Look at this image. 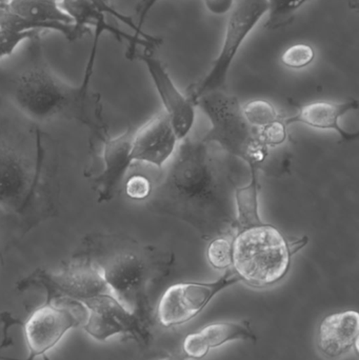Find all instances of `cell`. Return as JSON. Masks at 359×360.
<instances>
[{"label": "cell", "mask_w": 359, "mask_h": 360, "mask_svg": "<svg viewBox=\"0 0 359 360\" xmlns=\"http://www.w3.org/2000/svg\"><path fill=\"white\" fill-rule=\"evenodd\" d=\"M86 312L78 302H48L36 308L25 323L13 319L14 325H20L27 340V356L23 359H6L2 360H36L46 359V353L53 350L65 338L67 332L80 328L86 321Z\"/></svg>", "instance_id": "9"}, {"label": "cell", "mask_w": 359, "mask_h": 360, "mask_svg": "<svg viewBox=\"0 0 359 360\" xmlns=\"http://www.w3.org/2000/svg\"><path fill=\"white\" fill-rule=\"evenodd\" d=\"M158 1H159V0H143V1L138 4V8H137L138 22H137V25H138L141 29H143V23H145V19H147L150 11L152 10V8H153Z\"/></svg>", "instance_id": "29"}, {"label": "cell", "mask_w": 359, "mask_h": 360, "mask_svg": "<svg viewBox=\"0 0 359 360\" xmlns=\"http://www.w3.org/2000/svg\"><path fill=\"white\" fill-rule=\"evenodd\" d=\"M204 6L214 15H225L234 8V0H204Z\"/></svg>", "instance_id": "28"}, {"label": "cell", "mask_w": 359, "mask_h": 360, "mask_svg": "<svg viewBox=\"0 0 359 360\" xmlns=\"http://www.w3.org/2000/svg\"><path fill=\"white\" fill-rule=\"evenodd\" d=\"M178 139L168 114H158L134 131L131 158L133 162H143L162 169L172 158Z\"/></svg>", "instance_id": "13"}, {"label": "cell", "mask_w": 359, "mask_h": 360, "mask_svg": "<svg viewBox=\"0 0 359 360\" xmlns=\"http://www.w3.org/2000/svg\"><path fill=\"white\" fill-rule=\"evenodd\" d=\"M310 0H267L266 29L276 30L289 25L299 8Z\"/></svg>", "instance_id": "21"}, {"label": "cell", "mask_w": 359, "mask_h": 360, "mask_svg": "<svg viewBox=\"0 0 359 360\" xmlns=\"http://www.w3.org/2000/svg\"><path fill=\"white\" fill-rule=\"evenodd\" d=\"M134 130L128 129L117 137L103 139V170L94 179V188L98 194L99 202L109 201L117 192L118 186L134 164L131 158Z\"/></svg>", "instance_id": "14"}, {"label": "cell", "mask_w": 359, "mask_h": 360, "mask_svg": "<svg viewBox=\"0 0 359 360\" xmlns=\"http://www.w3.org/2000/svg\"><path fill=\"white\" fill-rule=\"evenodd\" d=\"M250 342L256 344L257 336L249 321H221L211 323L200 331L188 334L183 342V353L185 359H204L213 349L228 342Z\"/></svg>", "instance_id": "16"}, {"label": "cell", "mask_w": 359, "mask_h": 360, "mask_svg": "<svg viewBox=\"0 0 359 360\" xmlns=\"http://www.w3.org/2000/svg\"><path fill=\"white\" fill-rule=\"evenodd\" d=\"M308 237L290 241L272 224L244 229L232 238V269L242 283L257 289L272 287L288 274L292 256L308 243Z\"/></svg>", "instance_id": "5"}, {"label": "cell", "mask_w": 359, "mask_h": 360, "mask_svg": "<svg viewBox=\"0 0 359 360\" xmlns=\"http://www.w3.org/2000/svg\"><path fill=\"white\" fill-rule=\"evenodd\" d=\"M174 262V254L169 250L126 239L118 241L96 264L116 298L152 326L151 290L170 274Z\"/></svg>", "instance_id": "4"}, {"label": "cell", "mask_w": 359, "mask_h": 360, "mask_svg": "<svg viewBox=\"0 0 359 360\" xmlns=\"http://www.w3.org/2000/svg\"><path fill=\"white\" fill-rule=\"evenodd\" d=\"M358 109V101L350 99L345 103L315 101L308 103L299 109L292 117L284 120L287 127L293 124H301L318 130L335 131L345 141H355L359 133H350L339 126V120L350 111Z\"/></svg>", "instance_id": "18"}, {"label": "cell", "mask_w": 359, "mask_h": 360, "mask_svg": "<svg viewBox=\"0 0 359 360\" xmlns=\"http://www.w3.org/2000/svg\"><path fill=\"white\" fill-rule=\"evenodd\" d=\"M315 58V51L308 44H296L289 46L282 55V65L289 69L299 70L308 67Z\"/></svg>", "instance_id": "25"}, {"label": "cell", "mask_w": 359, "mask_h": 360, "mask_svg": "<svg viewBox=\"0 0 359 360\" xmlns=\"http://www.w3.org/2000/svg\"><path fill=\"white\" fill-rule=\"evenodd\" d=\"M38 288L46 292L48 302H67L82 304L99 294L110 292L96 262L90 259L70 264L58 272L37 269L17 283V291Z\"/></svg>", "instance_id": "7"}, {"label": "cell", "mask_w": 359, "mask_h": 360, "mask_svg": "<svg viewBox=\"0 0 359 360\" xmlns=\"http://www.w3.org/2000/svg\"><path fill=\"white\" fill-rule=\"evenodd\" d=\"M359 315L356 311L333 313L322 319L316 347L322 356L335 360L354 351L358 354Z\"/></svg>", "instance_id": "17"}, {"label": "cell", "mask_w": 359, "mask_h": 360, "mask_svg": "<svg viewBox=\"0 0 359 360\" xmlns=\"http://www.w3.org/2000/svg\"><path fill=\"white\" fill-rule=\"evenodd\" d=\"M267 0H240L232 8L226 27L225 39L216 60L206 77L188 91L187 97L194 105L204 95L221 90L240 46L267 14Z\"/></svg>", "instance_id": "8"}, {"label": "cell", "mask_w": 359, "mask_h": 360, "mask_svg": "<svg viewBox=\"0 0 359 360\" xmlns=\"http://www.w3.org/2000/svg\"><path fill=\"white\" fill-rule=\"evenodd\" d=\"M242 283L233 269L211 283H179L171 285L160 297L156 319L162 327L175 328L195 319L223 290Z\"/></svg>", "instance_id": "11"}, {"label": "cell", "mask_w": 359, "mask_h": 360, "mask_svg": "<svg viewBox=\"0 0 359 360\" xmlns=\"http://www.w3.org/2000/svg\"><path fill=\"white\" fill-rule=\"evenodd\" d=\"M159 360H167V357H164V359H159Z\"/></svg>", "instance_id": "32"}, {"label": "cell", "mask_w": 359, "mask_h": 360, "mask_svg": "<svg viewBox=\"0 0 359 360\" xmlns=\"http://www.w3.org/2000/svg\"><path fill=\"white\" fill-rule=\"evenodd\" d=\"M257 132H259V139L270 149L282 147L288 139L287 126L282 118H278L272 124L259 129Z\"/></svg>", "instance_id": "26"}, {"label": "cell", "mask_w": 359, "mask_h": 360, "mask_svg": "<svg viewBox=\"0 0 359 360\" xmlns=\"http://www.w3.org/2000/svg\"><path fill=\"white\" fill-rule=\"evenodd\" d=\"M107 1L112 2V0H107Z\"/></svg>", "instance_id": "33"}, {"label": "cell", "mask_w": 359, "mask_h": 360, "mask_svg": "<svg viewBox=\"0 0 359 360\" xmlns=\"http://www.w3.org/2000/svg\"><path fill=\"white\" fill-rule=\"evenodd\" d=\"M103 33V29L95 27L84 77L78 86L65 82L53 71L44 57L40 36L30 40L18 60L0 65V96L30 122L74 120L105 139L107 133L101 117L100 96L90 88Z\"/></svg>", "instance_id": "2"}, {"label": "cell", "mask_w": 359, "mask_h": 360, "mask_svg": "<svg viewBox=\"0 0 359 360\" xmlns=\"http://www.w3.org/2000/svg\"><path fill=\"white\" fill-rule=\"evenodd\" d=\"M48 155L39 129L0 115V213L25 229L51 211Z\"/></svg>", "instance_id": "3"}, {"label": "cell", "mask_w": 359, "mask_h": 360, "mask_svg": "<svg viewBox=\"0 0 359 360\" xmlns=\"http://www.w3.org/2000/svg\"><path fill=\"white\" fill-rule=\"evenodd\" d=\"M202 108L212 128L202 139L216 143L223 151L244 162L249 170L267 171L274 166V153L259 139L256 129L242 115V105L235 96L221 90L200 97L196 105Z\"/></svg>", "instance_id": "6"}, {"label": "cell", "mask_w": 359, "mask_h": 360, "mask_svg": "<svg viewBox=\"0 0 359 360\" xmlns=\"http://www.w3.org/2000/svg\"><path fill=\"white\" fill-rule=\"evenodd\" d=\"M209 264L215 270L226 271L232 268L233 247L230 237H217L209 243L207 250Z\"/></svg>", "instance_id": "23"}, {"label": "cell", "mask_w": 359, "mask_h": 360, "mask_svg": "<svg viewBox=\"0 0 359 360\" xmlns=\"http://www.w3.org/2000/svg\"><path fill=\"white\" fill-rule=\"evenodd\" d=\"M153 190V181L143 174L131 175L124 184L126 196L133 200H147Z\"/></svg>", "instance_id": "27"}, {"label": "cell", "mask_w": 359, "mask_h": 360, "mask_svg": "<svg viewBox=\"0 0 359 360\" xmlns=\"http://www.w3.org/2000/svg\"><path fill=\"white\" fill-rule=\"evenodd\" d=\"M41 33L40 31L19 32L0 27V60L10 58L22 42L30 41Z\"/></svg>", "instance_id": "24"}, {"label": "cell", "mask_w": 359, "mask_h": 360, "mask_svg": "<svg viewBox=\"0 0 359 360\" xmlns=\"http://www.w3.org/2000/svg\"><path fill=\"white\" fill-rule=\"evenodd\" d=\"M242 115L249 124L259 130L278 120V114L274 105L267 101L256 99L242 107Z\"/></svg>", "instance_id": "22"}, {"label": "cell", "mask_w": 359, "mask_h": 360, "mask_svg": "<svg viewBox=\"0 0 359 360\" xmlns=\"http://www.w3.org/2000/svg\"><path fill=\"white\" fill-rule=\"evenodd\" d=\"M6 6L13 14L37 29L58 32L70 41L90 33V30L74 25L61 8L59 0H11Z\"/></svg>", "instance_id": "15"}, {"label": "cell", "mask_w": 359, "mask_h": 360, "mask_svg": "<svg viewBox=\"0 0 359 360\" xmlns=\"http://www.w3.org/2000/svg\"><path fill=\"white\" fill-rule=\"evenodd\" d=\"M59 4L76 27L89 29V25H94L98 19L107 18L109 15L128 25L139 37L145 38L156 44L162 42L158 38L145 33L131 17L118 12L112 6V2L107 0H59Z\"/></svg>", "instance_id": "19"}, {"label": "cell", "mask_w": 359, "mask_h": 360, "mask_svg": "<svg viewBox=\"0 0 359 360\" xmlns=\"http://www.w3.org/2000/svg\"><path fill=\"white\" fill-rule=\"evenodd\" d=\"M240 162L216 143L188 135L160 169L148 207L185 222L204 240L233 238L235 191L242 177Z\"/></svg>", "instance_id": "1"}, {"label": "cell", "mask_w": 359, "mask_h": 360, "mask_svg": "<svg viewBox=\"0 0 359 360\" xmlns=\"http://www.w3.org/2000/svg\"><path fill=\"white\" fill-rule=\"evenodd\" d=\"M167 360H187L183 357V354L181 355H170V356L167 357Z\"/></svg>", "instance_id": "30"}, {"label": "cell", "mask_w": 359, "mask_h": 360, "mask_svg": "<svg viewBox=\"0 0 359 360\" xmlns=\"http://www.w3.org/2000/svg\"><path fill=\"white\" fill-rule=\"evenodd\" d=\"M250 172V181L235 191L236 233L263 222L259 215L257 172Z\"/></svg>", "instance_id": "20"}, {"label": "cell", "mask_w": 359, "mask_h": 360, "mask_svg": "<svg viewBox=\"0 0 359 360\" xmlns=\"http://www.w3.org/2000/svg\"><path fill=\"white\" fill-rule=\"evenodd\" d=\"M86 321L81 329L92 340L107 342L122 335L147 346L152 340V326L124 307L111 291L84 302Z\"/></svg>", "instance_id": "10"}, {"label": "cell", "mask_w": 359, "mask_h": 360, "mask_svg": "<svg viewBox=\"0 0 359 360\" xmlns=\"http://www.w3.org/2000/svg\"><path fill=\"white\" fill-rule=\"evenodd\" d=\"M11 0H0V4H8Z\"/></svg>", "instance_id": "31"}, {"label": "cell", "mask_w": 359, "mask_h": 360, "mask_svg": "<svg viewBox=\"0 0 359 360\" xmlns=\"http://www.w3.org/2000/svg\"><path fill=\"white\" fill-rule=\"evenodd\" d=\"M132 58L143 61L153 80L159 94L166 113L170 117L178 141L185 139L193 128L195 122V105L183 95L173 82L162 61L148 53H135Z\"/></svg>", "instance_id": "12"}]
</instances>
